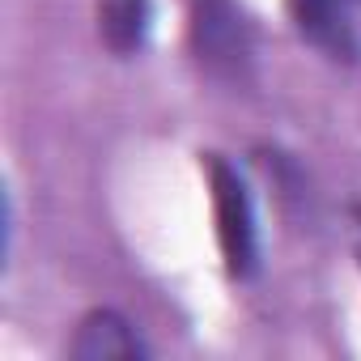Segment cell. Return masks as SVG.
Listing matches in <instances>:
<instances>
[{"label": "cell", "instance_id": "cell-4", "mask_svg": "<svg viewBox=\"0 0 361 361\" xmlns=\"http://www.w3.org/2000/svg\"><path fill=\"white\" fill-rule=\"evenodd\" d=\"M73 357L77 361H111V357H145L140 336L132 331V323L115 310H90L77 327L73 340Z\"/></svg>", "mask_w": 361, "mask_h": 361}, {"label": "cell", "instance_id": "cell-1", "mask_svg": "<svg viewBox=\"0 0 361 361\" xmlns=\"http://www.w3.org/2000/svg\"><path fill=\"white\" fill-rule=\"evenodd\" d=\"M209 188H213V217H217V243L230 276H251L255 272V213L247 200V188L238 170L221 153H204Z\"/></svg>", "mask_w": 361, "mask_h": 361}, {"label": "cell", "instance_id": "cell-2", "mask_svg": "<svg viewBox=\"0 0 361 361\" xmlns=\"http://www.w3.org/2000/svg\"><path fill=\"white\" fill-rule=\"evenodd\" d=\"M192 47L200 64L217 77H247L251 68V30L247 18L230 5V0H200L192 13Z\"/></svg>", "mask_w": 361, "mask_h": 361}, {"label": "cell", "instance_id": "cell-5", "mask_svg": "<svg viewBox=\"0 0 361 361\" xmlns=\"http://www.w3.org/2000/svg\"><path fill=\"white\" fill-rule=\"evenodd\" d=\"M149 0H98V35L115 56H136L149 39Z\"/></svg>", "mask_w": 361, "mask_h": 361}, {"label": "cell", "instance_id": "cell-3", "mask_svg": "<svg viewBox=\"0 0 361 361\" xmlns=\"http://www.w3.org/2000/svg\"><path fill=\"white\" fill-rule=\"evenodd\" d=\"M289 18L306 43L327 51L331 60H357L361 35L353 22V0H289Z\"/></svg>", "mask_w": 361, "mask_h": 361}]
</instances>
